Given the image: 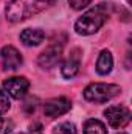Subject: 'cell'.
Returning <instances> with one entry per match:
<instances>
[{
    "instance_id": "cell-1",
    "label": "cell",
    "mask_w": 132,
    "mask_h": 134,
    "mask_svg": "<svg viewBox=\"0 0 132 134\" xmlns=\"http://www.w3.org/2000/svg\"><path fill=\"white\" fill-rule=\"evenodd\" d=\"M112 3H99L97 6L87 9L76 22H75V31L81 36H90L101 30V27L107 22L109 16L112 14Z\"/></svg>"
},
{
    "instance_id": "cell-2",
    "label": "cell",
    "mask_w": 132,
    "mask_h": 134,
    "mask_svg": "<svg viewBox=\"0 0 132 134\" xmlns=\"http://www.w3.org/2000/svg\"><path fill=\"white\" fill-rule=\"evenodd\" d=\"M56 0H11L5 8V16L9 22L17 24L53 6Z\"/></svg>"
},
{
    "instance_id": "cell-3",
    "label": "cell",
    "mask_w": 132,
    "mask_h": 134,
    "mask_svg": "<svg viewBox=\"0 0 132 134\" xmlns=\"http://www.w3.org/2000/svg\"><path fill=\"white\" fill-rule=\"evenodd\" d=\"M120 92H121V87L118 84H113V83H92L84 89L82 95L90 103H106V101L112 100L113 97H117Z\"/></svg>"
},
{
    "instance_id": "cell-4",
    "label": "cell",
    "mask_w": 132,
    "mask_h": 134,
    "mask_svg": "<svg viewBox=\"0 0 132 134\" xmlns=\"http://www.w3.org/2000/svg\"><path fill=\"white\" fill-rule=\"evenodd\" d=\"M104 117H106L109 126L120 130V128H124L129 123V120H131V111H129V108L121 106V104L120 106L118 104L117 106H109L104 111Z\"/></svg>"
},
{
    "instance_id": "cell-5",
    "label": "cell",
    "mask_w": 132,
    "mask_h": 134,
    "mask_svg": "<svg viewBox=\"0 0 132 134\" xmlns=\"http://www.w3.org/2000/svg\"><path fill=\"white\" fill-rule=\"evenodd\" d=\"M28 89H30V81L25 76H11L3 81V91L16 100L23 98Z\"/></svg>"
},
{
    "instance_id": "cell-6",
    "label": "cell",
    "mask_w": 132,
    "mask_h": 134,
    "mask_svg": "<svg viewBox=\"0 0 132 134\" xmlns=\"http://www.w3.org/2000/svg\"><path fill=\"white\" fill-rule=\"evenodd\" d=\"M62 56V42H56L53 41L37 58V64L42 69H51L55 67Z\"/></svg>"
},
{
    "instance_id": "cell-7",
    "label": "cell",
    "mask_w": 132,
    "mask_h": 134,
    "mask_svg": "<svg viewBox=\"0 0 132 134\" xmlns=\"http://www.w3.org/2000/svg\"><path fill=\"white\" fill-rule=\"evenodd\" d=\"M70 109H71V101L67 97H56V98L48 100L44 104V112L50 119L61 117V115L67 114Z\"/></svg>"
},
{
    "instance_id": "cell-8",
    "label": "cell",
    "mask_w": 132,
    "mask_h": 134,
    "mask_svg": "<svg viewBox=\"0 0 132 134\" xmlns=\"http://www.w3.org/2000/svg\"><path fill=\"white\" fill-rule=\"evenodd\" d=\"M0 56H2V66L5 70H16L23 64L20 52L13 45H5L0 52Z\"/></svg>"
},
{
    "instance_id": "cell-9",
    "label": "cell",
    "mask_w": 132,
    "mask_h": 134,
    "mask_svg": "<svg viewBox=\"0 0 132 134\" xmlns=\"http://www.w3.org/2000/svg\"><path fill=\"white\" fill-rule=\"evenodd\" d=\"M79 67H81V52L78 48H75V50L70 52V56L62 63L61 73H62L64 78H68V80L75 78L79 72Z\"/></svg>"
},
{
    "instance_id": "cell-10",
    "label": "cell",
    "mask_w": 132,
    "mask_h": 134,
    "mask_svg": "<svg viewBox=\"0 0 132 134\" xmlns=\"http://www.w3.org/2000/svg\"><path fill=\"white\" fill-rule=\"evenodd\" d=\"M45 33L40 28H25L20 33V41L27 47H37L44 42Z\"/></svg>"
},
{
    "instance_id": "cell-11",
    "label": "cell",
    "mask_w": 132,
    "mask_h": 134,
    "mask_svg": "<svg viewBox=\"0 0 132 134\" xmlns=\"http://www.w3.org/2000/svg\"><path fill=\"white\" fill-rule=\"evenodd\" d=\"M112 67H113V58H112V53L109 50H101L98 59H97V72L98 75L104 76V75H109L112 72Z\"/></svg>"
},
{
    "instance_id": "cell-12",
    "label": "cell",
    "mask_w": 132,
    "mask_h": 134,
    "mask_svg": "<svg viewBox=\"0 0 132 134\" xmlns=\"http://www.w3.org/2000/svg\"><path fill=\"white\" fill-rule=\"evenodd\" d=\"M84 134H107V128L98 119H89L84 123Z\"/></svg>"
},
{
    "instance_id": "cell-13",
    "label": "cell",
    "mask_w": 132,
    "mask_h": 134,
    "mask_svg": "<svg viewBox=\"0 0 132 134\" xmlns=\"http://www.w3.org/2000/svg\"><path fill=\"white\" fill-rule=\"evenodd\" d=\"M55 134H78L76 126L70 122H62L58 126H55Z\"/></svg>"
},
{
    "instance_id": "cell-14",
    "label": "cell",
    "mask_w": 132,
    "mask_h": 134,
    "mask_svg": "<svg viewBox=\"0 0 132 134\" xmlns=\"http://www.w3.org/2000/svg\"><path fill=\"white\" fill-rule=\"evenodd\" d=\"M9 108H11L9 95H8L3 89H0V117H3V115L9 111Z\"/></svg>"
},
{
    "instance_id": "cell-15",
    "label": "cell",
    "mask_w": 132,
    "mask_h": 134,
    "mask_svg": "<svg viewBox=\"0 0 132 134\" xmlns=\"http://www.w3.org/2000/svg\"><path fill=\"white\" fill-rule=\"evenodd\" d=\"M67 2H68L70 8L75 9V11H81L82 8H86L92 3V0H67Z\"/></svg>"
},
{
    "instance_id": "cell-16",
    "label": "cell",
    "mask_w": 132,
    "mask_h": 134,
    "mask_svg": "<svg viewBox=\"0 0 132 134\" xmlns=\"http://www.w3.org/2000/svg\"><path fill=\"white\" fill-rule=\"evenodd\" d=\"M13 130V122L0 117V134H8Z\"/></svg>"
},
{
    "instance_id": "cell-17",
    "label": "cell",
    "mask_w": 132,
    "mask_h": 134,
    "mask_svg": "<svg viewBox=\"0 0 132 134\" xmlns=\"http://www.w3.org/2000/svg\"><path fill=\"white\" fill-rule=\"evenodd\" d=\"M118 134H128V133H118Z\"/></svg>"
}]
</instances>
